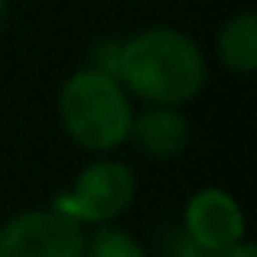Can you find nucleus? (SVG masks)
<instances>
[{
	"label": "nucleus",
	"instance_id": "nucleus-6",
	"mask_svg": "<svg viewBox=\"0 0 257 257\" xmlns=\"http://www.w3.org/2000/svg\"><path fill=\"white\" fill-rule=\"evenodd\" d=\"M131 137L140 144V150L150 153L157 160H170L179 157L189 144V124L176 107H157L153 111L134 117L131 124Z\"/></svg>",
	"mask_w": 257,
	"mask_h": 257
},
{
	"label": "nucleus",
	"instance_id": "nucleus-5",
	"mask_svg": "<svg viewBox=\"0 0 257 257\" xmlns=\"http://www.w3.org/2000/svg\"><path fill=\"white\" fill-rule=\"evenodd\" d=\"M182 231L202 251H225L244 241V212L238 199L225 189H199L186 205V228Z\"/></svg>",
	"mask_w": 257,
	"mask_h": 257
},
{
	"label": "nucleus",
	"instance_id": "nucleus-4",
	"mask_svg": "<svg viewBox=\"0 0 257 257\" xmlns=\"http://www.w3.org/2000/svg\"><path fill=\"white\" fill-rule=\"evenodd\" d=\"M85 231L59 208H30L0 228V257H82Z\"/></svg>",
	"mask_w": 257,
	"mask_h": 257
},
{
	"label": "nucleus",
	"instance_id": "nucleus-9",
	"mask_svg": "<svg viewBox=\"0 0 257 257\" xmlns=\"http://www.w3.org/2000/svg\"><path fill=\"white\" fill-rule=\"evenodd\" d=\"M212 257H257V247L251 241H238V244L225 247V251H215Z\"/></svg>",
	"mask_w": 257,
	"mask_h": 257
},
{
	"label": "nucleus",
	"instance_id": "nucleus-1",
	"mask_svg": "<svg viewBox=\"0 0 257 257\" xmlns=\"http://www.w3.org/2000/svg\"><path fill=\"white\" fill-rule=\"evenodd\" d=\"M114 75L147 104L179 107L189 104L205 85V56L186 33L157 26L120 43Z\"/></svg>",
	"mask_w": 257,
	"mask_h": 257
},
{
	"label": "nucleus",
	"instance_id": "nucleus-7",
	"mask_svg": "<svg viewBox=\"0 0 257 257\" xmlns=\"http://www.w3.org/2000/svg\"><path fill=\"white\" fill-rule=\"evenodd\" d=\"M221 65L238 75H251L257 69V17L251 10L231 17L218 33Z\"/></svg>",
	"mask_w": 257,
	"mask_h": 257
},
{
	"label": "nucleus",
	"instance_id": "nucleus-3",
	"mask_svg": "<svg viewBox=\"0 0 257 257\" xmlns=\"http://www.w3.org/2000/svg\"><path fill=\"white\" fill-rule=\"evenodd\" d=\"M134 192H137V182H134V173L127 163L94 160L75 176L72 189L56 195L52 208L75 218L78 225H107L131 208Z\"/></svg>",
	"mask_w": 257,
	"mask_h": 257
},
{
	"label": "nucleus",
	"instance_id": "nucleus-8",
	"mask_svg": "<svg viewBox=\"0 0 257 257\" xmlns=\"http://www.w3.org/2000/svg\"><path fill=\"white\" fill-rule=\"evenodd\" d=\"M82 257H147L137 238H131L120 228L101 225L91 238H85V254Z\"/></svg>",
	"mask_w": 257,
	"mask_h": 257
},
{
	"label": "nucleus",
	"instance_id": "nucleus-10",
	"mask_svg": "<svg viewBox=\"0 0 257 257\" xmlns=\"http://www.w3.org/2000/svg\"><path fill=\"white\" fill-rule=\"evenodd\" d=\"M7 20V0H0V23Z\"/></svg>",
	"mask_w": 257,
	"mask_h": 257
},
{
	"label": "nucleus",
	"instance_id": "nucleus-2",
	"mask_svg": "<svg viewBox=\"0 0 257 257\" xmlns=\"http://www.w3.org/2000/svg\"><path fill=\"white\" fill-rule=\"evenodd\" d=\"M59 117L65 134L82 150L107 153L131 137L134 107L117 75L91 65L65 78L59 91Z\"/></svg>",
	"mask_w": 257,
	"mask_h": 257
}]
</instances>
